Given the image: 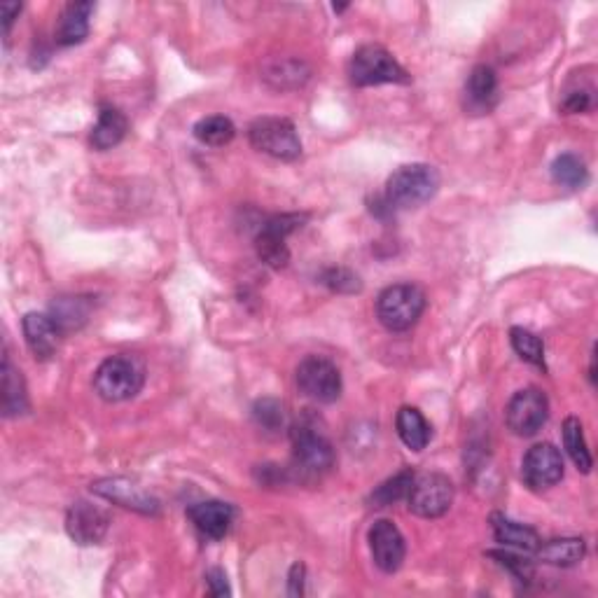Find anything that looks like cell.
<instances>
[{
	"mask_svg": "<svg viewBox=\"0 0 598 598\" xmlns=\"http://www.w3.org/2000/svg\"><path fill=\"white\" fill-rule=\"evenodd\" d=\"M94 12V3L89 0H82V3H71L68 8L61 12L57 33V43L61 47H71V45H80L82 40L89 36V17Z\"/></svg>",
	"mask_w": 598,
	"mask_h": 598,
	"instance_id": "cell-19",
	"label": "cell"
},
{
	"mask_svg": "<svg viewBox=\"0 0 598 598\" xmlns=\"http://www.w3.org/2000/svg\"><path fill=\"white\" fill-rule=\"evenodd\" d=\"M426 292L414 283H395L379 292L377 318L386 330L407 332L412 330L426 311Z\"/></svg>",
	"mask_w": 598,
	"mask_h": 598,
	"instance_id": "cell-2",
	"label": "cell"
},
{
	"mask_svg": "<svg viewBox=\"0 0 598 598\" xmlns=\"http://www.w3.org/2000/svg\"><path fill=\"white\" fill-rule=\"evenodd\" d=\"M89 311H92V302H89L87 297H59L57 302L52 304L50 316L66 335V332L78 330L87 323Z\"/></svg>",
	"mask_w": 598,
	"mask_h": 598,
	"instance_id": "cell-25",
	"label": "cell"
},
{
	"mask_svg": "<svg viewBox=\"0 0 598 598\" xmlns=\"http://www.w3.org/2000/svg\"><path fill=\"white\" fill-rule=\"evenodd\" d=\"M395 428H398V435L402 444L412 451H423L430 442V423L426 421L416 407H402L398 416H395Z\"/></svg>",
	"mask_w": 598,
	"mask_h": 598,
	"instance_id": "cell-21",
	"label": "cell"
},
{
	"mask_svg": "<svg viewBox=\"0 0 598 598\" xmlns=\"http://www.w3.org/2000/svg\"><path fill=\"white\" fill-rule=\"evenodd\" d=\"M409 512L423 519H437L449 512L454 503V484L442 472H426L414 477L412 489L407 493Z\"/></svg>",
	"mask_w": 598,
	"mask_h": 598,
	"instance_id": "cell-7",
	"label": "cell"
},
{
	"mask_svg": "<svg viewBox=\"0 0 598 598\" xmlns=\"http://www.w3.org/2000/svg\"><path fill=\"white\" fill-rule=\"evenodd\" d=\"M591 106H594L591 89H573V92H568L566 99H563L561 110L566 115H575V113H587Z\"/></svg>",
	"mask_w": 598,
	"mask_h": 598,
	"instance_id": "cell-34",
	"label": "cell"
},
{
	"mask_svg": "<svg viewBox=\"0 0 598 598\" xmlns=\"http://www.w3.org/2000/svg\"><path fill=\"white\" fill-rule=\"evenodd\" d=\"M561 433H563V447H566L570 461L575 463L577 470L587 475V472H591V468H594V458H591V454H589L580 419L570 416V419L563 421Z\"/></svg>",
	"mask_w": 598,
	"mask_h": 598,
	"instance_id": "cell-26",
	"label": "cell"
},
{
	"mask_svg": "<svg viewBox=\"0 0 598 598\" xmlns=\"http://www.w3.org/2000/svg\"><path fill=\"white\" fill-rule=\"evenodd\" d=\"M498 103V78L491 66H475L463 89V106L470 115H489Z\"/></svg>",
	"mask_w": 598,
	"mask_h": 598,
	"instance_id": "cell-15",
	"label": "cell"
},
{
	"mask_svg": "<svg viewBox=\"0 0 598 598\" xmlns=\"http://www.w3.org/2000/svg\"><path fill=\"white\" fill-rule=\"evenodd\" d=\"M370 549H372V559L377 563L379 570L384 573H398L405 563L407 556V545L405 538H402L400 528L388 519H379L374 521V526L370 528Z\"/></svg>",
	"mask_w": 598,
	"mask_h": 598,
	"instance_id": "cell-12",
	"label": "cell"
},
{
	"mask_svg": "<svg viewBox=\"0 0 598 598\" xmlns=\"http://www.w3.org/2000/svg\"><path fill=\"white\" fill-rule=\"evenodd\" d=\"M321 281L325 285H328L330 290L344 292V295H353V292L363 290V283H360V278L356 274H353V271L344 269V267H332V269H328L321 276Z\"/></svg>",
	"mask_w": 598,
	"mask_h": 598,
	"instance_id": "cell-32",
	"label": "cell"
},
{
	"mask_svg": "<svg viewBox=\"0 0 598 598\" xmlns=\"http://www.w3.org/2000/svg\"><path fill=\"white\" fill-rule=\"evenodd\" d=\"M304 215L297 213H283V215H271L262 222L260 232L255 236V250L257 257L267 264L271 269H283L285 264L290 262V250H288V234L295 232L297 227H302Z\"/></svg>",
	"mask_w": 598,
	"mask_h": 598,
	"instance_id": "cell-9",
	"label": "cell"
},
{
	"mask_svg": "<svg viewBox=\"0 0 598 598\" xmlns=\"http://www.w3.org/2000/svg\"><path fill=\"white\" fill-rule=\"evenodd\" d=\"M510 342L514 353L526 363H531L540 370H545V344L538 335H533L531 330L524 328H512L510 330Z\"/></svg>",
	"mask_w": 598,
	"mask_h": 598,
	"instance_id": "cell-30",
	"label": "cell"
},
{
	"mask_svg": "<svg viewBox=\"0 0 598 598\" xmlns=\"http://www.w3.org/2000/svg\"><path fill=\"white\" fill-rule=\"evenodd\" d=\"M248 141L257 152L281 162H295L302 155L295 124L285 117H260L248 127Z\"/></svg>",
	"mask_w": 598,
	"mask_h": 598,
	"instance_id": "cell-5",
	"label": "cell"
},
{
	"mask_svg": "<svg viewBox=\"0 0 598 598\" xmlns=\"http://www.w3.org/2000/svg\"><path fill=\"white\" fill-rule=\"evenodd\" d=\"M0 12H3V31L8 33L12 22H15V17H19V12H22V5H19V3H3V5H0Z\"/></svg>",
	"mask_w": 598,
	"mask_h": 598,
	"instance_id": "cell-37",
	"label": "cell"
},
{
	"mask_svg": "<svg viewBox=\"0 0 598 598\" xmlns=\"http://www.w3.org/2000/svg\"><path fill=\"white\" fill-rule=\"evenodd\" d=\"M206 584L211 596H229V584H227V575L225 570L213 568L206 573Z\"/></svg>",
	"mask_w": 598,
	"mask_h": 598,
	"instance_id": "cell-35",
	"label": "cell"
},
{
	"mask_svg": "<svg viewBox=\"0 0 598 598\" xmlns=\"http://www.w3.org/2000/svg\"><path fill=\"white\" fill-rule=\"evenodd\" d=\"M349 75L356 87L407 85V82H412L409 73L395 61L393 54L379 45L358 47L351 57Z\"/></svg>",
	"mask_w": 598,
	"mask_h": 598,
	"instance_id": "cell-4",
	"label": "cell"
},
{
	"mask_svg": "<svg viewBox=\"0 0 598 598\" xmlns=\"http://www.w3.org/2000/svg\"><path fill=\"white\" fill-rule=\"evenodd\" d=\"M145 384V367L136 356L120 353L110 356L94 372V391L106 402H124L136 398Z\"/></svg>",
	"mask_w": 598,
	"mask_h": 598,
	"instance_id": "cell-1",
	"label": "cell"
},
{
	"mask_svg": "<svg viewBox=\"0 0 598 598\" xmlns=\"http://www.w3.org/2000/svg\"><path fill=\"white\" fill-rule=\"evenodd\" d=\"M304 573H307V570H304L302 563H295V566H292V570H290V596H302Z\"/></svg>",
	"mask_w": 598,
	"mask_h": 598,
	"instance_id": "cell-36",
	"label": "cell"
},
{
	"mask_svg": "<svg viewBox=\"0 0 598 598\" xmlns=\"http://www.w3.org/2000/svg\"><path fill=\"white\" fill-rule=\"evenodd\" d=\"M24 339L36 360H50L57 353L64 332L50 314H26L24 316Z\"/></svg>",
	"mask_w": 598,
	"mask_h": 598,
	"instance_id": "cell-16",
	"label": "cell"
},
{
	"mask_svg": "<svg viewBox=\"0 0 598 598\" xmlns=\"http://www.w3.org/2000/svg\"><path fill=\"white\" fill-rule=\"evenodd\" d=\"M535 556L542 563H549V566H575V563L582 561L584 556V540L582 538H554L540 542L538 549H535Z\"/></svg>",
	"mask_w": 598,
	"mask_h": 598,
	"instance_id": "cell-23",
	"label": "cell"
},
{
	"mask_svg": "<svg viewBox=\"0 0 598 598\" xmlns=\"http://www.w3.org/2000/svg\"><path fill=\"white\" fill-rule=\"evenodd\" d=\"M491 559H498L500 566H505L510 573L517 577L519 582H531L533 580V563L528 559H521L517 554L510 552H489Z\"/></svg>",
	"mask_w": 598,
	"mask_h": 598,
	"instance_id": "cell-33",
	"label": "cell"
},
{
	"mask_svg": "<svg viewBox=\"0 0 598 598\" xmlns=\"http://www.w3.org/2000/svg\"><path fill=\"white\" fill-rule=\"evenodd\" d=\"M92 491L96 496L110 500V503L127 507V510L141 512V514H157L159 500L150 496L148 491H143L141 486L131 482V479L115 477V479H99L92 484Z\"/></svg>",
	"mask_w": 598,
	"mask_h": 598,
	"instance_id": "cell-14",
	"label": "cell"
},
{
	"mask_svg": "<svg viewBox=\"0 0 598 598\" xmlns=\"http://www.w3.org/2000/svg\"><path fill=\"white\" fill-rule=\"evenodd\" d=\"M414 472L412 470H402L398 475L386 479L384 484L377 486L374 493L370 496V503L372 507H388L393 503H398V500L407 498L409 489H412V482H414Z\"/></svg>",
	"mask_w": 598,
	"mask_h": 598,
	"instance_id": "cell-29",
	"label": "cell"
},
{
	"mask_svg": "<svg viewBox=\"0 0 598 598\" xmlns=\"http://www.w3.org/2000/svg\"><path fill=\"white\" fill-rule=\"evenodd\" d=\"M440 190V173L430 164H407L388 178L386 204L391 208H419Z\"/></svg>",
	"mask_w": 598,
	"mask_h": 598,
	"instance_id": "cell-3",
	"label": "cell"
},
{
	"mask_svg": "<svg viewBox=\"0 0 598 598\" xmlns=\"http://www.w3.org/2000/svg\"><path fill=\"white\" fill-rule=\"evenodd\" d=\"M547 419H549L547 395L538 391V388H524V391L514 393L512 400L507 402L505 423L514 435L533 437L538 430H542Z\"/></svg>",
	"mask_w": 598,
	"mask_h": 598,
	"instance_id": "cell-10",
	"label": "cell"
},
{
	"mask_svg": "<svg viewBox=\"0 0 598 598\" xmlns=\"http://www.w3.org/2000/svg\"><path fill=\"white\" fill-rule=\"evenodd\" d=\"M187 517L201 535L211 540H222L234 521V507L222 500H204V503L192 505L187 510Z\"/></svg>",
	"mask_w": 598,
	"mask_h": 598,
	"instance_id": "cell-17",
	"label": "cell"
},
{
	"mask_svg": "<svg viewBox=\"0 0 598 598\" xmlns=\"http://www.w3.org/2000/svg\"><path fill=\"white\" fill-rule=\"evenodd\" d=\"M253 416H255V421L267 430H278V428H283V423H285L283 405L278 400H271V398L257 400L253 407Z\"/></svg>",
	"mask_w": 598,
	"mask_h": 598,
	"instance_id": "cell-31",
	"label": "cell"
},
{
	"mask_svg": "<svg viewBox=\"0 0 598 598\" xmlns=\"http://www.w3.org/2000/svg\"><path fill=\"white\" fill-rule=\"evenodd\" d=\"M552 178L556 185L568 187V190H577V187H584L589 178L587 164L577 155H573V152H563V155L554 159Z\"/></svg>",
	"mask_w": 598,
	"mask_h": 598,
	"instance_id": "cell-28",
	"label": "cell"
},
{
	"mask_svg": "<svg viewBox=\"0 0 598 598\" xmlns=\"http://www.w3.org/2000/svg\"><path fill=\"white\" fill-rule=\"evenodd\" d=\"M234 136H236L234 122L225 115L204 117V120L194 124V138H197L199 143L211 145V148H222V145L232 143Z\"/></svg>",
	"mask_w": 598,
	"mask_h": 598,
	"instance_id": "cell-27",
	"label": "cell"
},
{
	"mask_svg": "<svg viewBox=\"0 0 598 598\" xmlns=\"http://www.w3.org/2000/svg\"><path fill=\"white\" fill-rule=\"evenodd\" d=\"M295 381L299 391L307 395V398L314 402H323V405L337 402L339 395H342V374H339L337 365L328 358H304L302 363L297 365Z\"/></svg>",
	"mask_w": 598,
	"mask_h": 598,
	"instance_id": "cell-8",
	"label": "cell"
},
{
	"mask_svg": "<svg viewBox=\"0 0 598 598\" xmlns=\"http://www.w3.org/2000/svg\"><path fill=\"white\" fill-rule=\"evenodd\" d=\"M129 122L120 110L113 106H103L96 120V127L92 131V145L96 150H110L115 145L122 143V138L127 136Z\"/></svg>",
	"mask_w": 598,
	"mask_h": 598,
	"instance_id": "cell-22",
	"label": "cell"
},
{
	"mask_svg": "<svg viewBox=\"0 0 598 598\" xmlns=\"http://www.w3.org/2000/svg\"><path fill=\"white\" fill-rule=\"evenodd\" d=\"M311 71L304 61L297 59H276L264 66L262 78L274 89H297L309 80Z\"/></svg>",
	"mask_w": 598,
	"mask_h": 598,
	"instance_id": "cell-24",
	"label": "cell"
},
{
	"mask_svg": "<svg viewBox=\"0 0 598 598\" xmlns=\"http://www.w3.org/2000/svg\"><path fill=\"white\" fill-rule=\"evenodd\" d=\"M0 407L5 416H19L29 409V395H26V384L22 372L10 363V356L5 353L3 370H0Z\"/></svg>",
	"mask_w": 598,
	"mask_h": 598,
	"instance_id": "cell-18",
	"label": "cell"
},
{
	"mask_svg": "<svg viewBox=\"0 0 598 598\" xmlns=\"http://www.w3.org/2000/svg\"><path fill=\"white\" fill-rule=\"evenodd\" d=\"M110 517L106 510L96 507L87 500H78L66 514V531L78 545H99L106 538Z\"/></svg>",
	"mask_w": 598,
	"mask_h": 598,
	"instance_id": "cell-13",
	"label": "cell"
},
{
	"mask_svg": "<svg viewBox=\"0 0 598 598\" xmlns=\"http://www.w3.org/2000/svg\"><path fill=\"white\" fill-rule=\"evenodd\" d=\"M290 437L295 449V465L304 475H323L335 465V449L311 419L295 423Z\"/></svg>",
	"mask_w": 598,
	"mask_h": 598,
	"instance_id": "cell-6",
	"label": "cell"
},
{
	"mask_svg": "<svg viewBox=\"0 0 598 598\" xmlns=\"http://www.w3.org/2000/svg\"><path fill=\"white\" fill-rule=\"evenodd\" d=\"M521 479L528 489L542 491L559 484L563 479V456L554 444L542 442L526 451L521 461Z\"/></svg>",
	"mask_w": 598,
	"mask_h": 598,
	"instance_id": "cell-11",
	"label": "cell"
},
{
	"mask_svg": "<svg viewBox=\"0 0 598 598\" xmlns=\"http://www.w3.org/2000/svg\"><path fill=\"white\" fill-rule=\"evenodd\" d=\"M491 526H493V535L500 545L505 547H514V549H524V552H535L540 545V535L533 531L531 526L519 524V521H512L505 514H493L491 517Z\"/></svg>",
	"mask_w": 598,
	"mask_h": 598,
	"instance_id": "cell-20",
	"label": "cell"
}]
</instances>
